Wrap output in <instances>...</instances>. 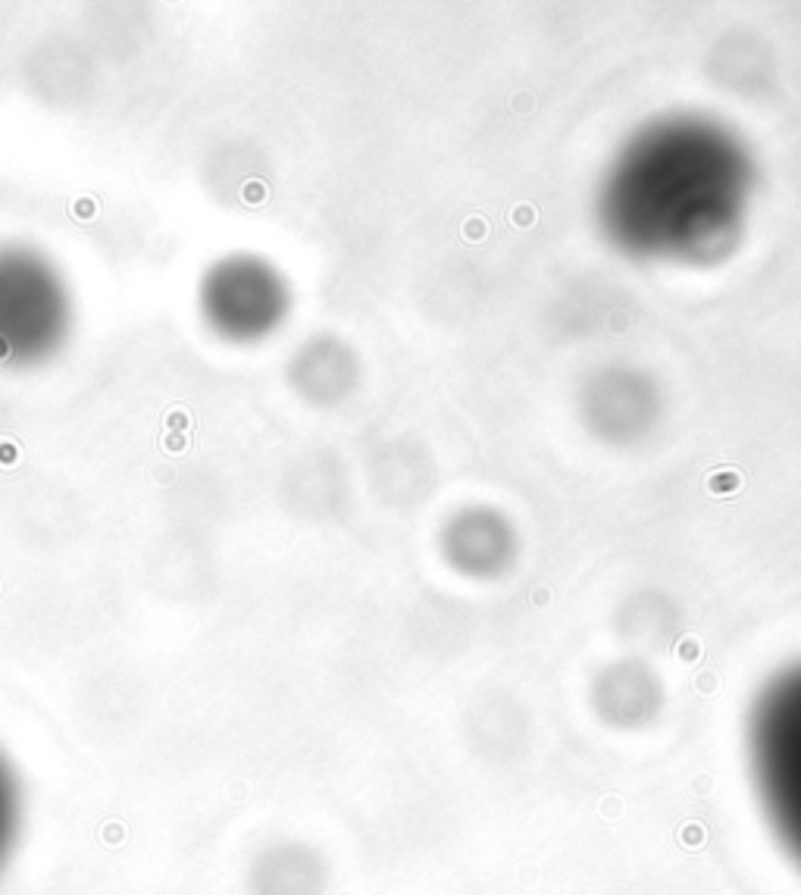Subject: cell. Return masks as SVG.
<instances>
[{"mask_svg": "<svg viewBox=\"0 0 801 895\" xmlns=\"http://www.w3.org/2000/svg\"><path fill=\"white\" fill-rule=\"evenodd\" d=\"M329 882L326 861L307 842L282 839L254 855L247 867L251 895H322Z\"/></svg>", "mask_w": 801, "mask_h": 895, "instance_id": "6da1fadb", "label": "cell"}, {"mask_svg": "<svg viewBox=\"0 0 801 895\" xmlns=\"http://www.w3.org/2000/svg\"><path fill=\"white\" fill-rule=\"evenodd\" d=\"M16 811H19V801H16L13 770H10V764L0 757V864H3V857H7L10 845H13Z\"/></svg>", "mask_w": 801, "mask_h": 895, "instance_id": "7a4b0ae2", "label": "cell"}, {"mask_svg": "<svg viewBox=\"0 0 801 895\" xmlns=\"http://www.w3.org/2000/svg\"><path fill=\"white\" fill-rule=\"evenodd\" d=\"M738 486H742V473L732 470V467L713 470V473L707 476V492L711 495H736Z\"/></svg>", "mask_w": 801, "mask_h": 895, "instance_id": "3957f363", "label": "cell"}, {"mask_svg": "<svg viewBox=\"0 0 801 895\" xmlns=\"http://www.w3.org/2000/svg\"><path fill=\"white\" fill-rule=\"evenodd\" d=\"M704 836H707V832H704V826H701V823H686L679 830V842L686 845V848H698V845L704 842Z\"/></svg>", "mask_w": 801, "mask_h": 895, "instance_id": "277c9868", "label": "cell"}, {"mask_svg": "<svg viewBox=\"0 0 801 895\" xmlns=\"http://www.w3.org/2000/svg\"><path fill=\"white\" fill-rule=\"evenodd\" d=\"M679 657L682 661H695V657H698V642H695V639H686V642L679 645Z\"/></svg>", "mask_w": 801, "mask_h": 895, "instance_id": "5b68a950", "label": "cell"}]
</instances>
